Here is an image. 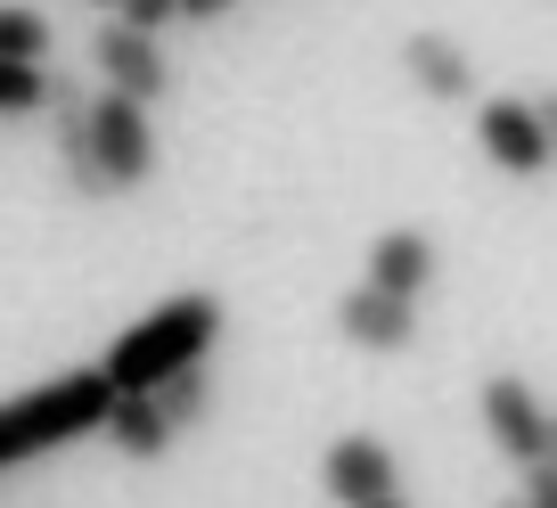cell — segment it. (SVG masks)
<instances>
[{
  "label": "cell",
  "instance_id": "obj_1",
  "mask_svg": "<svg viewBox=\"0 0 557 508\" xmlns=\"http://www.w3.org/2000/svg\"><path fill=\"white\" fill-rule=\"evenodd\" d=\"M222 329H230L222 296H213V287H181V296H164L157 312H139L132 329H123L115 345L99 352V369L115 377V394H157L173 369L213 361Z\"/></svg>",
  "mask_w": 557,
  "mask_h": 508
},
{
  "label": "cell",
  "instance_id": "obj_2",
  "mask_svg": "<svg viewBox=\"0 0 557 508\" xmlns=\"http://www.w3.org/2000/svg\"><path fill=\"white\" fill-rule=\"evenodd\" d=\"M107 410H115V377H107L99 361L58 369L41 386L9 394V402H0V468H25V459H41V451L107 435Z\"/></svg>",
  "mask_w": 557,
  "mask_h": 508
},
{
  "label": "cell",
  "instance_id": "obj_3",
  "mask_svg": "<svg viewBox=\"0 0 557 508\" xmlns=\"http://www.w3.org/2000/svg\"><path fill=\"white\" fill-rule=\"evenodd\" d=\"M475 410H484V443L508 459V468H541V459H549V419L557 410L533 394V377L492 369L484 386H475Z\"/></svg>",
  "mask_w": 557,
  "mask_h": 508
},
{
  "label": "cell",
  "instance_id": "obj_4",
  "mask_svg": "<svg viewBox=\"0 0 557 508\" xmlns=\"http://www.w3.org/2000/svg\"><path fill=\"white\" fill-rule=\"evenodd\" d=\"M90 123H99V164H107V181H115V197L148 189V181H157V107L99 83Z\"/></svg>",
  "mask_w": 557,
  "mask_h": 508
},
{
  "label": "cell",
  "instance_id": "obj_5",
  "mask_svg": "<svg viewBox=\"0 0 557 508\" xmlns=\"http://www.w3.org/2000/svg\"><path fill=\"white\" fill-rule=\"evenodd\" d=\"M90 74H99L107 90H132V99H148V107L173 90L164 34H157V25H132L123 9H115V17H99V34H90Z\"/></svg>",
  "mask_w": 557,
  "mask_h": 508
},
{
  "label": "cell",
  "instance_id": "obj_6",
  "mask_svg": "<svg viewBox=\"0 0 557 508\" xmlns=\"http://www.w3.org/2000/svg\"><path fill=\"white\" fill-rule=\"evenodd\" d=\"M90 99L99 90H83L74 74H58V90H50V148H58V181H66L74 197H115V181H107V164H99V123H90Z\"/></svg>",
  "mask_w": 557,
  "mask_h": 508
},
{
  "label": "cell",
  "instance_id": "obj_7",
  "mask_svg": "<svg viewBox=\"0 0 557 508\" xmlns=\"http://www.w3.org/2000/svg\"><path fill=\"white\" fill-rule=\"evenodd\" d=\"M401 83L418 90V99H435V107H468L475 90H484V74H475V50L459 34H443V25H418V34H401L394 50Z\"/></svg>",
  "mask_w": 557,
  "mask_h": 508
},
{
  "label": "cell",
  "instance_id": "obj_8",
  "mask_svg": "<svg viewBox=\"0 0 557 508\" xmlns=\"http://www.w3.org/2000/svg\"><path fill=\"white\" fill-rule=\"evenodd\" d=\"M475 148H484V164L508 173V181H541L557 164L533 99H475Z\"/></svg>",
  "mask_w": 557,
  "mask_h": 508
},
{
  "label": "cell",
  "instance_id": "obj_9",
  "mask_svg": "<svg viewBox=\"0 0 557 508\" xmlns=\"http://www.w3.org/2000/svg\"><path fill=\"white\" fill-rule=\"evenodd\" d=\"M320 492H329L336 508H369V500H385V492H401V459H394V443L369 435V426L336 435L329 451H320Z\"/></svg>",
  "mask_w": 557,
  "mask_h": 508
},
{
  "label": "cell",
  "instance_id": "obj_10",
  "mask_svg": "<svg viewBox=\"0 0 557 508\" xmlns=\"http://www.w3.org/2000/svg\"><path fill=\"white\" fill-rule=\"evenodd\" d=\"M336 336H345L352 352H410L418 345V296H394V287H377V280H361V287H345L336 296Z\"/></svg>",
  "mask_w": 557,
  "mask_h": 508
},
{
  "label": "cell",
  "instance_id": "obj_11",
  "mask_svg": "<svg viewBox=\"0 0 557 508\" xmlns=\"http://www.w3.org/2000/svg\"><path fill=\"white\" fill-rule=\"evenodd\" d=\"M369 280H377V287H394V296H426V287H435V238H426V230H410V222H401V230H377V238H369Z\"/></svg>",
  "mask_w": 557,
  "mask_h": 508
},
{
  "label": "cell",
  "instance_id": "obj_12",
  "mask_svg": "<svg viewBox=\"0 0 557 508\" xmlns=\"http://www.w3.org/2000/svg\"><path fill=\"white\" fill-rule=\"evenodd\" d=\"M173 410L157 402V394H115V410H107V443H115L123 459H164L173 451Z\"/></svg>",
  "mask_w": 557,
  "mask_h": 508
},
{
  "label": "cell",
  "instance_id": "obj_13",
  "mask_svg": "<svg viewBox=\"0 0 557 508\" xmlns=\"http://www.w3.org/2000/svg\"><path fill=\"white\" fill-rule=\"evenodd\" d=\"M50 90H58L50 66H34V58H0V123H9V115H50Z\"/></svg>",
  "mask_w": 557,
  "mask_h": 508
},
{
  "label": "cell",
  "instance_id": "obj_14",
  "mask_svg": "<svg viewBox=\"0 0 557 508\" xmlns=\"http://www.w3.org/2000/svg\"><path fill=\"white\" fill-rule=\"evenodd\" d=\"M0 58H34V66H50V17L25 9V0H0Z\"/></svg>",
  "mask_w": 557,
  "mask_h": 508
},
{
  "label": "cell",
  "instance_id": "obj_15",
  "mask_svg": "<svg viewBox=\"0 0 557 508\" xmlns=\"http://www.w3.org/2000/svg\"><path fill=\"white\" fill-rule=\"evenodd\" d=\"M157 402L173 410V426H197V419H206V410H213V369H206V361L173 369V377H164V386H157Z\"/></svg>",
  "mask_w": 557,
  "mask_h": 508
},
{
  "label": "cell",
  "instance_id": "obj_16",
  "mask_svg": "<svg viewBox=\"0 0 557 508\" xmlns=\"http://www.w3.org/2000/svg\"><path fill=\"white\" fill-rule=\"evenodd\" d=\"M123 17H132V25H157V34H164V25H181V0H123Z\"/></svg>",
  "mask_w": 557,
  "mask_h": 508
},
{
  "label": "cell",
  "instance_id": "obj_17",
  "mask_svg": "<svg viewBox=\"0 0 557 508\" xmlns=\"http://www.w3.org/2000/svg\"><path fill=\"white\" fill-rule=\"evenodd\" d=\"M524 500L533 508H557V468L541 459V468H524Z\"/></svg>",
  "mask_w": 557,
  "mask_h": 508
},
{
  "label": "cell",
  "instance_id": "obj_18",
  "mask_svg": "<svg viewBox=\"0 0 557 508\" xmlns=\"http://www.w3.org/2000/svg\"><path fill=\"white\" fill-rule=\"evenodd\" d=\"M238 0H181V25H222Z\"/></svg>",
  "mask_w": 557,
  "mask_h": 508
},
{
  "label": "cell",
  "instance_id": "obj_19",
  "mask_svg": "<svg viewBox=\"0 0 557 508\" xmlns=\"http://www.w3.org/2000/svg\"><path fill=\"white\" fill-rule=\"evenodd\" d=\"M533 107H541V132H549V157H557V90H541Z\"/></svg>",
  "mask_w": 557,
  "mask_h": 508
},
{
  "label": "cell",
  "instance_id": "obj_20",
  "mask_svg": "<svg viewBox=\"0 0 557 508\" xmlns=\"http://www.w3.org/2000/svg\"><path fill=\"white\" fill-rule=\"evenodd\" d=\"M369 508H410V492H385V500H369Z\"/></svg>",
  "mask_w": 557,
  "mask_h": 508
},
{
  "label": "cell",
  "instance_id": "obj_21",
  "mask_svg": "<svg viewBox=\"0 0 557 508\" xmlns=\"http://www.w3.org/2000/svg\"><path fill=\"white\" fill-rule=\"evenodd\" d=\"M500 508H533V500H524V492H508V500H500Z\"/></svg>",
  "mask_w": 557,
  "mask_h": 508
},
{
  "label": "cell",
  "instance_id": "obj_22",
  "mask_svg": "<svg viewBox=\"0 0 557 508\" xmlns=\"http://www.w3.org/2000/svg\"><path fill=\"white\" fill-rule=\"evenodd\" d=\"M549 468H557V419H549Z\"/></svg>",
  "mask_w": 557,
  "mask_h": 508
},
{
  "label": "cell",
  "instance_id": "obj_23",
  "mask_svg": "<svg viewBox=\"0 0 557 508\" xmlns=\"http://www.w3.org/2000/svg\"><path fill=\"white\" fill-rule=\"evenodd\" d=\"M90 9H123V0H90Z\"/></svg>",
  "mask_w": 557,
  "mask_h": 508
}]
</instances>
